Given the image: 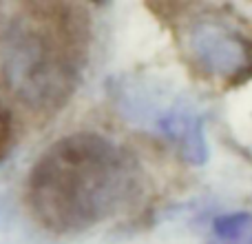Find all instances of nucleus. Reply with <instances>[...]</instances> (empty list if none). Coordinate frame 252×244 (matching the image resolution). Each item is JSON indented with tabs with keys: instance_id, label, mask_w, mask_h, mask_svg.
<instances>
[{
	"instance_id": "39448f33",
	"label": "nucleus",
	"mask_w": 252,
	"mask_h": 244,
	"mask_svg": "<svg viewBox=\"0 0 252 244\" xmlns=\"http://www.w3.org/2000/svg\"><path fill=\"white\" fill-rule=\"evenodd\" d=\"M215 233L228 244H244L252 238V215L228 213L215 220Z\"/></svg>"
},
{
	"instance_id": "7ed1b4c3",
	"label": "nucleus",
	"mask_w": 252,
	"mask_h": 244,
	"mask_svg": "<svg viewBox=\"0 0 252 244\" xmlns=\"http://www.w3.org/2000/svg\"><path fill=\"white\" fill-rule=\"evenodd\" d=\"M120 111L135 124L151 129L177 147L184 160L192 164H204L208 147L204 138L201 118L186 100L164 96V89L153 82L126 80L118 91Z\"/></svg>"
},
{
	"instance_id": "f257e3e1",
	"label": "nucleus",
	"mask_w": 252,
	"mask_h": 244,
	"mask_svg": "<svg viewBox=\"0 0 252 244\" xmlns=\"http://www.w3.org/2000/svg\"><path fill=\"white\" fill-rule=\"evenodd\" d=\"M139 189L135 158L97 133L58 140L35 162L27 202L42 227L56 233L87 231L126 206Z\"/></svg>"
},
{
	"instance_id": "f03ea898",
	"label": "nucleus",
	"mask_w": 252,
	"mask_h": 244,
	"mask_svg": "<svg viewBox=\"0 0 252 244\" xmlns=\"http://www.w3.org/2000/svg\"><path fill=\"white\" fill-rule=\"evenodd\" d=\"M0 69L7 87L42 111L58 109L78 82L89 16L75 4L0 7Z\"/></svg>"
},
{
	"instance_id": "423d86ee",
	"label": "nucleus",
	"mask_w": 252,
	"mask_h": 244,
	"mask_svg": "<svg viewBox=\"0 0 252 244\" xmlns=\"http://www.w3.org/2000/svg\"><path fill=\"white\" fill-rule=\"evenodd\" d=\"M11 131H13L11 118H9V114L0 107V160L7 156L9 147H11Z\"/></svg>"
},
{
	"instance_id": "20e7f679",
	"label": "nucleus",
	"mask_w": 252,
	"mask_h": 244,
	"mask_svg": "<svg viewBox=\"0 0 252 244\" xmlns=\"http://www.w3.org/2000/svg\"><path fill=\"white\" fill-rule=\"evenodd\" d=\"M186 53L206 76L239 82L252 74V38L219 16H199L184 34Z\"/></svg>"
}]
</instances>
